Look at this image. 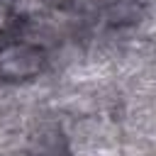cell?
Masks as SVG:
<instances>
[{
  "instance_id": "1",
  "label": "cell",
  "mask_w": 156,
  "mask_h": 156,
  "mask_svg": "<svg viewBox=\"0 0 156 156\" xmlns=\"http://www.w3.org/2000/svg\"><path fill=\"white\" fill-rule=\"evenodd\" d=\"M44 68V49L29 41H15L0 49V78L22 83L39 76Z\"/></svg>"
},
{
  "instance_id": "2",
  "label": "cell",
  "mask_w": 156,
  "mask_h": 156,
  "mask_svg": "<svg viewBox=\"0 0 156 156\" xmlns=\"http://www.w3.org/2000/svg\"><path fill=\"white\" fill-rule=\"evenodd\" d=\"M12 15H15V0H0V32L10 24Z\"/></svg>"
}]
</instances>
